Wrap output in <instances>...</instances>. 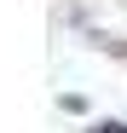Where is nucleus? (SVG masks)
I'll return each mask as SVG.
<instances>
[{"instance_id": "1", "label": "nucleus", "mask_w": 127, "mask_h": 133, "mask_svg": "<svg viewBox=\"0 0 127 133\" xmlns=\"http://www.w3.org/2000/svg\"><path fill=\"white\" fill-rule=\"evenodd\" d=\"M98 133H127V127H121V122H104V127H98Z\"/></svg>"}]
</instances>
